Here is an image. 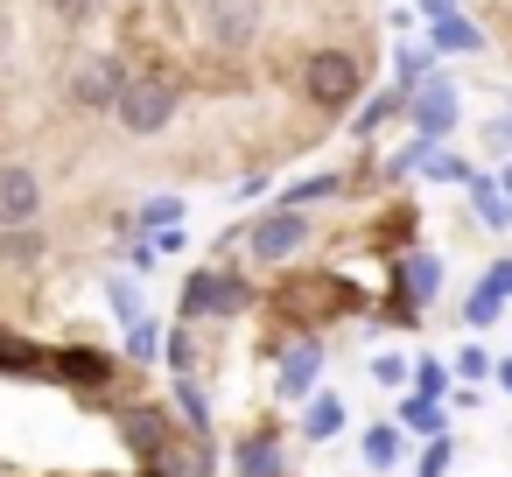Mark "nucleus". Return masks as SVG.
I'll use <instances>...</instances> for the list:
<instances>
[{
	"label": "nucleus",
	"mask_w": 512,
	"mask_h": 477,
	"mask_svg": "<svg viewBox=\"0 0 512 477\" xmlns=\"http://www.w3.org/2000/svg\"><path fill=\"white\" fill-rule=\"evenodd\" d=\"M43 253H50L43 225H8V232H0V267H36Z\"/></svg>",
	"instance_id": "obj_16"
},
{
	"label": "nucleus",
	"mask_w": 512,
	"mask_h": 477,
	"mask_svg": "<svg viewBox=\"0 0 512 477\" xmlns=\"http://www.w3.org/2000/svg\"><path fill=\"white\" fill-rule=\"evenodd\" d=\"M155 253H162V246H155V239H141V246H134V260H127V267H134V274H148V267H155Z\"/></svg>",
	"instance_id": "obj_39"
},
{
	"label": "nucleus",
	"mask_w": 512,
	"mask_h": 477,
	"mask_svg": "<svg viewBox=\"0 0 512 477\" xmlns=\"http://www.w3.org/2000/svg\"><path fill=\"white\" fill-rule=\"evenodd\" d=\"M113 428H120V442H127V456H134L141 470H148V463H155V456L176 442L169 407H120V421H113Z\"/></svg>",
	"instance_id": "obj_9"
},
{
	"label": "nucleus",
	"mask_w": 512,
	"mask_h": 477,
	"mask_svg": "<svg viewBox=\"0 0 512 477\" xmlns=\"http://www.w3.org/2000/svg\"><path fill=\"white\" fill-rule=\"evenodd\" d=\"M141 225H148V232H176V225H183V197H148V204H141Z\"/></svg>",
	"instance_id": "obj_28"
},
{
	"label": "nucleus",
	"mask_w": 512,
	"mask_h": 477,
	"mask_svg": "<svg viewBox=\"0 0 512 477\" xmlns=\"http://www.w3.org/2000/svg\"><path fill=\"white\" fill-rule=\"evenodd\" d=\"M407 92H414V85H393V92H379V99H358V106H351V134H358V141L379 134L393 113H407Z\"/></svg>",
	"instance_id": "obj_15"
},
{
	"label": "nucleus",
	"mask_w": 512,
	"mask_h": 477,
	"mask_svg": "<svg viewBox=\"0 0 512 477\" xmlns=\"http://www.w3.org/2000/svg\"><path fill=\"white\" fill-rule=\"evenodd\" d=\"M239 309H253V281H246L239 267H218V295H211V316H239Z\"/></svg>",
	"instance_id": "obj_22"
},
{
	"label": "nucleus",
	"mask_w": 512,
	"mask_h": 477,
	"mask_svg": "<svg viewBox=\"0 0 512 477\" xmlns=\"http://www.w3.org/2000/svg\"><path fill=\"white\" fill-rule=\"evenodd\" d=\"M442 288V260L435 253H400L393 260V323H414L421 302H435Z\"/></svg>",
	"instance_id": "obj_8"
},
{
	"label": "nucleus",
	"mask_w": 512,
	"mask_h": 477,
	"mask_svg": "<svg viewBox=\"0 0 512 477\" xmlns=\"http://www.w3.org/2000/svg\"><path fill=\"white\" fill-rule=\"evenodd\" d=\"M176 407H183V421H190L197 435H211V400H204L197 372H176Z\"/></svg>",
	"instance_id": "obj_23"
},
{
	"label": "nucleus",
	"mask_w": 512,
	"mask_h": 477,
	"mask_svg": "<svg viewBox=\"0 0 512 477\" xmlns=\"http://www.w3.org/2000/svg\"><path fill=\"white\" fill-rule=\"evenodd\" d=\"M106 302H113V316H120V323H141V288H134V281H120V274H113V281H106Z\"/></svg>",
	"instance_id": "obj_30"
},
{
	"label": "nucleus",
	"mask_w": 512,
	"mask_h": 477,
	"mask_svg": "<svg viewBox=\"0 0 512 477\" xmlns=\"http://www.w3.org/2000/svg\"><path fill=\"white\" fill-rule=\"evenodd\" d=\"M491 379H498V386L512 393V358H498V365H491Z\"/></svg>",
	"instance_id": "obj_41"
},
{
	"label": "nucleus",
	"mask_w": 512,
	"mask_h": 477,
	"mask_svg": "<svg viewBox=\"0 0 512 477\" xmlns=\"http://www.w3.org/2000/svg\"><path fill=\"white\" fill-rule=\"evenodd\" d=\"M484 148H498V155H512V106H505V113H498V120L484 127Z\"/></svg>",
	"instance_id": "obj_36"
},
{
	"label": "nucleus",
	"mask_w": 512,
	"mask_h": 477,
	"mask_svg": "<svg viewBox=\"0 0 512 477\" xmlns=\"http://www.w3.org/2000/svg\"><path fill=\"white\" fill-rule=\"evenodd\" d=\"M316 372H323V337H295V344L281 351V379H274V386H281V400H288V407H302V400L316 393Z\"/></svg>",
	"instance_id": "obj_12"
},
{
	"label": "nucleus",
	"mask_w": 512,
	"mask_h": 477,
	"mask_svg": "<svg viewBox=\"0 0 512 477\" xmlns=\"http://www.w3.org/2000/svg\"><path fill=\"white\" fill-rule=\"evenodd\" d=\"M407 379H414V393H428V400H435V393L449 386V365H442V358H414V372H407Z\"/></svg>",
	"instance_id": "obj_32"
},
{
	"label": "nucleus",
	"mask_w": 512,
	"mask_h": 477,
	"mask_svg": "<svg viewBox=\"0 0 512 477\" xmlns=\"http://www.w3.org/2000/svg\"><path fill=\"white\" fill-rule=\"evenodd\" d=\"M421 15H428V22H442V15H456V0H421Z\"/></svg>",
	"instance_id": "obj_40"
},
{
	"label": "nucleus",
	"mask_w": 512,
	"mask_h": 477,
	"mask_svg": "<svg viewBox=\"0 0 512 477\" xmlns=\"http://www.w3.org/2000/svg\"><path fill=\"white\" fill-rule=\"evenodd\" d=\"M470 197H477V218H484L491 232H505V225H512V197L498 190V176H470Z\"/></svg>",
	"instance_id": "obj_21"
},
{
	"label": "nucleus",
	"mask_w": 512,
	"mask_h": 477,
	"mask_svg": "<svg viewBox=\"0 0 512 477\" xmlns=\"http://www.w3.org/2000/svg\"><path fill=\"white\" fill-rule=\"evenodd\" d=\"M407 372H414V365H407L400 351H379V358H372V379H379V386H400Z\"/></svg>",
	"instance_id": "obj_34"
},
{
	"label": "nucleus",
	"mask_w": 512,
	"mask_h": 477,
	"mask_svg": "<svg viewBox=\"0 0 512 477\" xmlns=\"http://www.w3.org/2000/svg\"><path fill=\"white\" fill-rule=\"evenodd\" d=\"M113 372H120V365H113L106 351H92V344H64V351H50V379H64V386H78V393H99Z\"/></svg>",
	"instance_id": "obj_11"
},
{
	"label": "nucleus",
	"mask_w": 512,
	"mask_h": 477,
	"mask_svg": "<svg viewBox=\"0 0 512 477\" xmlns=\"http://www.w3.org/2000/svg\"><path fill=\"white\" fill-rule=\"evenodd\" d=\"M449 456H456V449H449V435H428V456H421V470H414V477H442V470H449Z\"/></svg>",
	"instance_id": "obj_35"
},
{
	"label": "nucleus",
	"mask_w": 512,
	"mask_h": 477,
	"mask_svg": "<svg viewBox=\"0 0 512 477\" xmlns=\"http://www.w3.org/2000/svg\"><path fill=\"white\" fill-rule=\"evenodd\" d=\"M302 99H309L316 113L344 120V113L365 99V71H358V57H351V50H309V57H302Z\"/></svg>",
	"instance_id": "obj_1"
},
{
	"label": "nucleus",
	"mask_w": 512,
	"mask_h": 477,
	"mask_svg": "<svg viewBox=\"0 0 512 477\" xmlns=\"http://www.w3.org/2000/svg\"><path fill=\"white\" fill-rule=\"evenodd\" d=\"M127 351H134V358H148V351H155V323H148V316H141V323H127Z\"/></svg>",
	"instance_id": "obj_37"
},
{
	"label": "nucleus",
	"mask_w": 512,
	"mask_h": 477,
	"mask_svg": "<svg viewBox=\"0 0 512 477\" xmlns=\"http://www.w3.org/2000/svg\"><path fill=\"white\" fill-rule=\"evenodd\" d=\"M323 197H344V176H309V183H288V190H281V204H295V211H309V204H323Z\"/></svg>",
	"instance_id": "obj_25"
},
{
	"label": "nucleus",
	"mask_w": 512,
	"mask_h": 477,
	"mask_svg": "<svg viewBox=\"0 0 512 477\" xmlns=\"http://www.w3.org/2000/svg\"><path fill=\"white\" fill-rule=\"evenodd\" d=\"M50 365V351H36L29 337H15V330H0V372H15V379H36Z\"/></svg>",
	"instance_id": "obj_20"
},
{
	"label": "nucleus",
	"mask_w": 512,
	"mask_h": 477,
	"mask_svg": "<svg viewBox=\"0 0 512 477\" xmlns=\"http://www.w3.org/2000/svg\"><path fill=\"white\" fill-rule=\"evenodd\" d=\"M232 477H281L274 435H239V442H232Z\"/></svg>",
	"instance_id": "obj_14"
},
{
	"label": "nucleus",
	"mask_w": 512,
	"mask_h": 477,
	"mask_svg": "<svg viewBox=\"0 0 512 477\" xmlns=\"http://www.w3.org/2000/svg\"><path fill=\"white\" fill-rule=\"evenodd\" d=\"M393 78H400V85H421V78H428V50H400V57H393Z\"/></svg>",
	"instance_id": "obj_33"
},
{
	"label": "nucleus",
	"mask_w": 512,
	"mask_h": 477,
	"mask_svg": "<svg viewBox=\"0 0 512 477\" xmlns=\"http://www.w3.org/2000/svg\"><path fill=\"white\" fill-rule=\"evenodd\" d=\"M176 113H183V85H176L169 71H134V85H127V92H120V106H113V120H120L134 141L162 134Z\"/></svg>",
	"instance_id": "obj_2"
},
{
	"label": "nucleus",
	"mask_w": 512,
	"mask_h": 477,
	"mask_svg": "<svg viewBox=\"0 0 512 477\" xmlns=\"http://www.w3.org/2000/svg\"><path fill=\"white\" fill-rule=\"evenodd\" d=\"M127 85H134V64H127L120 50H92V57H78L71 78H64V92H71L78 113H113Z\"/></svg>",
	"instance_id": "obj_3"
},
{
	"label": "nucleus",
	"mask_w": 512,
	"mask_h": 477,
	"mask_svg": "<svg viewBox=\"0 0 512 477\" xmlns=\"http://www.w3.org/2000/svg\"><path fill=\"white\" fill-rule=\"evenodd\" d=\"M498 190H505V197H512V155H505V169H498Z\"/></svg>",
	"instance_id": "obj_42"
},
{
	"label": "nucleus",
	"mask_w": 512,
	"mask_h": 477,
	"mask_svg": "<svg viewBox=\"0 0 512 477\" xmlns=\"http://www.w3.org/2000/svg\"><path fill=\"white\" fill-rule=\"evenodd\" d=\"M365 463H372V470H393V463H400V428H393V421H372V428H365Z\"/></svg>",
	"instance_id": "obj_24"
},
{
	"label": "nucleus",
	"mask_w": 512,
	"mask_h": 477,
	"mask_svg": "<svg viewBox=\"0 0 512 477\" xmlns=\"http://www.w3.org/2000/svg\"><path fill=\"white\" fill-rule=\"evenodd\" d=\"M8 225H43V176L29 162H0V232Z\"/></svg>",
	"instance_id": "obj_10"
},
{
	"label": "nucleus",
	"mask_w": 512,
	"mask_h": 477,
	"mask_svg": "<svg viewBox=\"0 0 512 477\" xmlns=\"http://www.w3.org/2000/svg\"><path fill=\"white\" fill-rule=\"evenodd\" d=\"M309 211H295V204H274V211H260L253 225H246V253L260 260V267H288L302 246H309Z\"/></svg>",
	"instance_id": "obj_4"
},
{
	"label": "nucleus",
	"mask_w": 512,
	"mask_h": 477,
	"mask_svg": "<svg viewBox=\"0 0 512 477\" xmlns=\"http://www.w3.org/2000/svg\"><path fill=\"white\" fill-rule=\"evenodd\" d=\"M43 8H50V22L85 29V22H99V8H106V0H43Z\"/></svg>",
	"instance_id": "obj_27"
},
{
	"label": "nucleus",
	"mask_w": 512,
	"mask_h": 477,
	"mask_svg": "<svg viewBox=\"0 0 512 477\" xmlns=\"http://www.w3.org/2000/svg\"><path fill=\"white\" fill-rule=\"evenodd\" d=\"M344 428V393H309V414H302V435L309 442H330Z\"/></svg>",
	"instance_id": "obj_19"
},
{
	"label": "nucleus",
	"mask_w": 512,
	"mask_h": 477,
	"mask_svg": "<svg viewBox=\"0 0 512 477\" xmlns=\"http://www.w3.org/2000/svg\"><path fill=\"white\" fill-rule=\"evenodd\" d=\"M435 183H470V162L463 155H442V148H428V162H421Z\"/></svg>",
	"instance_id": "obj_31"
},
{
	"label": "nucleus",
	"mask_w": 512,
	"mask_h": 477,
	"mask_svg": "<svg viewBox=\"0 0 512 477\" xmlns=\"http://www.w3.org/2000/svg\"><path fill=\"white\" fill-rule=\"evenodd\" d=\"M267 29V0H204V43L225 57H246Z\"/></svg>",
	"instance_id": "obj_6"
},
{
	"label": "nucleus",
	"mask_w": 512,
	"mask_h": 477,
	"mask_svg": "<svg viewBox=\"0 0 512 477\" xmlns=\"http://www.w3.org/2000/svg\"><path fill=\"white\" fill-rule=\"evenodd\" d=\"M400 421H407L414 435H442V407H435L428 393H414V400H400Z\"/></svg>",
	"instance_id": "obj_26"
},
{
	"label": "nucleus",
	"mask_w": 512,
	"mask_h": 477,
	"mask_svg": "<svg viewBox=\"0 0 512 477\" xmlns=\"http://www.w3.org/2000/svg\"><path fill=\"white\" fill-rule=\"evenodd\" d=\"M505 302H512V260H491V274H484V281L470 288V302H463V323H470V330H491Z\"/></svg>",
	"instance_id": "obj_13"
},
{
	"label": "nucleus",
	"mask_w": 512,
	"mask_h": 477,
	"mask_svg": "<svg viewBox=\"0 0 512 477\" xmlns=\"http://www.w3.org/2000/svg\"><path fill=\"white\" fill-rule=\"evenodd\" d=\"M407 120H414V134H428V141H442V134H456V120H463V92L449 85V78H421L414 92H407Z\"/></svg>",
	"instance_id": "obj_7"
},
{
	"label": "nucleus",
	"mask_w": 512,
	"mask_h": 477,
	"mask_svg": "<svg viewBox=\"0 0 512 477\" xmlns=\"http://www.w3.org/2000/svg\"><path fill=\"white\" fill-rule=\"evenodd\" d=\"M456 372H463V379H484V372H491V358H484L477 344H463V351H456Z\"/></svg>",
	"instance_id": "obj_38"
},
{
	"label": "nucleus",
	"mask_w": 512,
	"mask_h": 477,
	"mask_svg": "<svg viewBox=\"0 0 512 477\" xmlns=\"http://www.w3.org/2000/svg\"><path fill=\"white\" fill-rule=\"evenodd\" d=\"M162 358H169V372H197V337H190V323H176V330H169Z\"/></svg>",
	"instance_id": "obj_29"
},
{
	"label": "nucleus",
	"mask_w": 512,
	"mask_h": 477,
	"mask_svg": "<svg viewBox=\"0 0 512 477\" xmlns=\"http://www.w3.org/2000/svg\"><path fill=\"white\" fill-rule=\"evenodd\" d=\"M211 295H218V267H197L183 281V302H176V323H211Z\"/></svg>",
	"instance_id": "obj_18"
},
{
	"label": "nucleus",
	"mask_w": 512,
	"mask_h": 477,
	"mask_svg": "<svg viewBox=\"0 0 512 477\" xmlns=\"http://www.w3.org/2000/svg\"><path fill=\"white\" fill-rule=\"evenodd\" d=\"M428 43H435L442 57H477V50H484V36H477V22H470V15H442Z\"/></svg>",
	"instance_id": "obj_17"
},
{
	"label": "nucleus",
	"mask_w": 512,
	"mask_h": 477,
	"mask_svg": "<svg viewBox=\"0 0 512 477\" xmlns=\"http://www.w3.org/2000/svg\"><path fill=\"white\" fill-rule=\"evenodd\" d=\"M344 309H358V288H351L344 274H295V281H281V316L330 323V316H344Z\"/></svg>",
	"instance_id": "obj_5"
}]
</instances>
